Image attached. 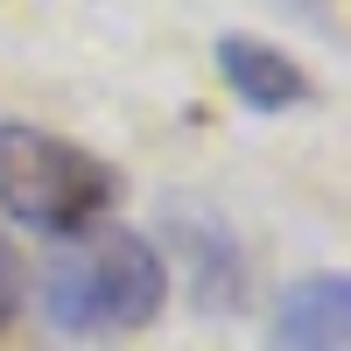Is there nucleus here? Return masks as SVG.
I'll list each match as a JSON object with an SVG mask.
<instances>
[{"label":"nucleus","mask_w":351,"mask_h":351,"mask_svg":"<svg viewBox=\"0 0 351 351\" xmlns=\"http://www.w3.org/2000/svg\"><path fill=\"white\" fill-rule=\"evenodd\" d=\"M162 309H169V260L134 225L84 232L77 253L49 260L43 274V316L64 337H134Z\"/></svg>","instance_id":"1"},{"label":"nucleus","mask_w":351,"mask_h":351,"mask_svg":"<svg viewBox=\"0 0 351 351\" xmlns=\"http://www.w3.org/2000/svg\"><path fill=\"white\" fill-rule=\"evenodd\" d=\"M120 204V169L77 141L0 120V211L14 225H36L49 239H84Z\"/></svg>","instance_id":"2"},{"label":"nucleus","mask_w":351,"mask_h":351,"mask_svg":"<svg viewBox=\"0 0 351 351\" xmlns=\"http://www.w3.org/2000/svg\"><path fill=\"white\" fill-rule=\"evenodd\" d=\"M169 239L183 253L190 302L204 316H239L246 309V246L225 218L197 211V204H169Z\"/></svg>","instance_id":"3"},{"label":"nucleus","mask_w":351,"mask_h":351,"mask_svg":"<svg viewBox=\"0 0 351 351\" xmlns=\"http://www.w3.org/2000/svg\"><path fill=\"white\" fill-rule=\"evenodd\" d=\"M218 77L253 112H295L316 99V77L267 36H218Z\"/></svg>","instance_id":"4"},{"label":"nucleus","mask_w":351,"mask_h":351,"mask_svg":"<svg viewBox=\"0 0 351 351\" xmlns=\"http://www.w3.org/2000/svg\"><path fill=\"white\" fill-rule=\"evenodd\" d=\"M281 351H351V281L344 274H302L281 295Z\"/></svg>","instance_id":"5"},{"label":"nucleus","mask_w":351,"mask_h":351,"mask_svg":"<svg viewBox=\"0 0 351 351\" xmlns=\"http://www.w3.org/2000/svg\"><path fill=\"white\" fill-rule=\"evenodd\" d=\"M21 295H28V267H21L14 239L0 232V330H14V316H21Z\"/></svg>","instance_id":"6"}]
</instances>
